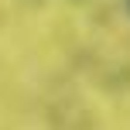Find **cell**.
Wrapping results in <instances>:
<instances>
[{"mask_svg": "<svg viewBox=\"0 0 130 130\" xmlns=\"http://www.w3.org/2000/svg\"><path fill=\"white\" fill-rule=\"evenodd\" d=\"M127 4H130V0H127Z\"/></svg>", "mask_w": 130, "mask_h": 130, "instance_id": "1", "label": "cell"}]
</instances>
